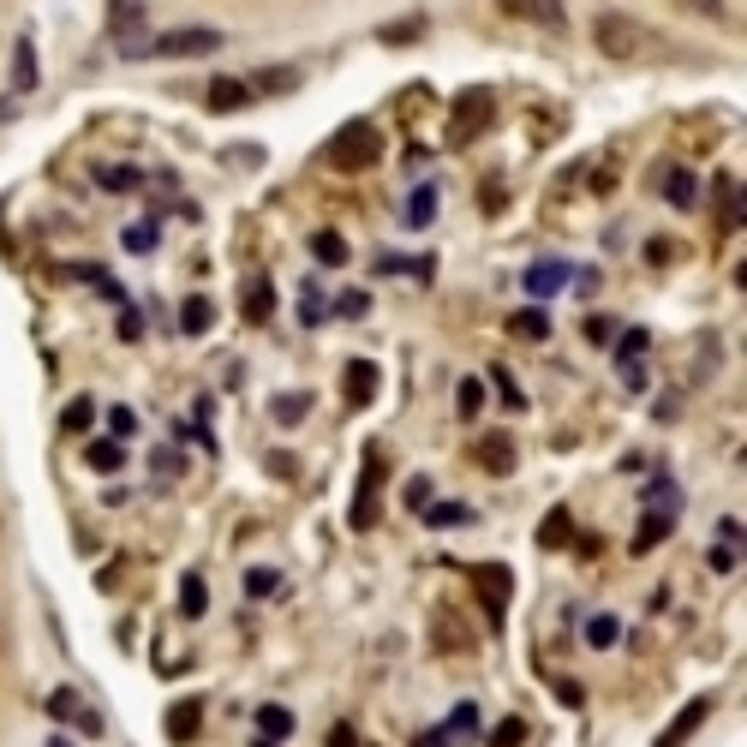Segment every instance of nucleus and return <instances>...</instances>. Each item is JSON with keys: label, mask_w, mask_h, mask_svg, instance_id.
<instances>
[{"label": "nucleus", "mask_w": 747, "mask_h": 747, "mask_svg": "<svg viewBox=\"0 0 747 747\" xmlns=\"http://www.w3.org/2000/svg\"><path fill=\"white\" fill-rule=\"evenodd\" d=\"M329 168H341V173H365L377 162V156H384V132H377L371 120H347L336 138H329Z\"/></svg>", "instance_id": "f257e3e1"}, {"label": "nucleus", "mask_w": 747, "mask_h": 747, "mask_svg": "<svg viewBox=\"0 0 747 747\" xmlns=\"http://www.w3.org/2000/svg\"><path fill=\"white\" fill-rule=\"evenodd\" d=\"M592 42L610 60H634V54L651 49V30L640 19H628V12H598V19H592Z\"/></svg>", "instance_id": "f03ea898"}, {"label": "nucleus", "mask_w": 747, "mask_h": 747, "mask_svg": "<svg viewBox=\"0 0 747 747\" xmlns=\"http://www.w3.org/2000/svg\"><path fill=\"white\" fill-rule=\"evenodd\" d=\"M490 120H497V97H490V90H467L449 114V145H472Z\"/></svg>", "instance_id": "7ed1b4c3"}, {"label": "nucleus", "mask_w": 747, "mask_h": 747, "mask_svg": "<svg viewBox=\"0 0 747 747\" xmlns=\"http://www.w3.org/2000/svg\"><path fill=\"white\" fill-rule=\"evenodd\" d=\"M210 49H221L216 30H162V37L150 42V54H173V60H186V54H210Z\"/></svg>", "instance_id": "20e7f679"}, {"label": "nucleus", "mask_w": 747, "mask_h": 747, "mask_svg": "<svg viewBox=\"0 0 747 747\" xmlns=\"http://www.w3.org/2000/svg\"><path fill=\"white\" fill-rule=\"evenodd\" d=\"M377 479H384V455L365 460V485H359V502H353V527H377Z\"/></svg>", "instance_id": "39448f33"}, {"label": "nucleus", "mask_w": 747, "mask_h": 747, "mask_svg": "<svg viewBox=\"0 0 747 747\" xmlns=\"http://www.w3.org/2000/svg\"><path fill=\"white\" fill-rule=\"evenodd\" d=\"M706 718H711V699H688V706L676 711V724L658 736V747H681V741H688V736H694V729L706 724Z\"/></svg>", "instance_id": "423d86ee"}, {"label": "nucleus", "mask_w": 747, "mask_h": 747, "mask_svg": "<svg viewBox=\"0 0 747 747\" xmlns=\"http://www.w3.org/2000/svg\"><path fill=\"white\" fill-rule=\"evenodd\" d=\"M341 384H347V407H365V401L377 395V365H371V359H353Z\"/></svg>", "instance_id": "0eeeda50"}, {"label": "nucleus", "mask_w": 747, "mask_h": 747, "mask_svg": "<svg viewBox=\"0 0 747 747\" xmlns=\"http://www.w3.org/2000/svg\"><path fill=\"white\" fill-rule=\"evenodd\" d=\"M472 580H479L485 610H490V616H502V610H508V568H479Z\"/></svg>", "instance_id": "6e6552de"}, {"label": "nucleus", "mask_w": 747, "mask_h": 747, "mask_svg": "<svg viewBox=\"0 0 747 747\" xmlns=\"http://www.w3.org/2000/svg\"><path fill=\"white\" fill-rule=\"evenodd\" d=\"M203 97H210L216 114H233V108H246V102H251V84H240V78H216V84L203 90Z\"/></svg>", "instance_id": "1a4fd4ad"}, {"label": "nucleus", "mask_w": 747, "mask_h": 747, "mask_svg": "<svg viewBox=\"0 0 747 747\" xmlns=\"http://www.w3.org/2000/svg\"><path fill=\"white\" fill-rule=\"evenodd\" d=\"M472 460H479L485 472H508V467H515V442H508V437H479Z\"/></svg>", "instance_id": "9d476101"}, {"label": "nucleus", "mask_w": 747, "mask_h": 747, "mask_svg": "<svg viewBox=\"0 0 747 747\" xmlns=\"http://www.w3.org/2000/svg\"><path fill=\"white\" fill-rule=\"evenodd\" d=\"M198 724H203V699H180V706L168 711V736L173 741H192Z\"/></svg>", "instance_id": "9b49d317"}, {"label": "nucleus", "mask_w": 747, "mask_h": 747, "mask_svg": "<svg viewBox=\"0 0 747 747\" xmlns=\"http://www.w3.org/2000/svg\"><path fill=\"white\" fill-rule=\"evenodd\" d=\"M240 311H246V323H263L269 311H276V293H269V281H246V299H240Z\"/></svg>", "instance_id": "f8f14e48"}, {"label": "nucleus", "mask_w": 747, "mask_h": 747, "mask_svg": "<svg viewBox=\"0 0 747 747\" xmlns=\"http://www.w3.org/2000/svg\"><path fill=\"white\" fill-rule=\"evenodd\" d=\"M508 336L545 341V336H550V317H545V311H515V317H508Z\"/></svg>", "instance_id": "ddd939ff"}, {"label": "nucleus", "mask_w": 747, "mask_h": 747, "mask_svg": "<svg viewBox=\"0 0 747 747\" xmlns=\"http://www.w3.org/2000/svg\"><path fill=\"white\" fill-rule=\"evenodd\" d=\"M568 281V263H532L527 269V293H556Z\"/></svg>", "instance_id": "4468645a"}, {"label": "nucleus", "mask_w": 747, "mask_h": 747, "mask_svg": "<svg viewBox=\"0 0 747 747\" xmlns=\"http://www.w3.org/2000/svg\"><path fill=\"white\" fill-rule=\"evenodd\" d=\"M664 198L676 203V210H694V198H699V186H694V173L688 168H676L670 180H664Z\"/></svg>", "instance_id": "2eb2a0df"}, {"label": "nucleus", "mask_w": 747, "mask_h": 747, "mask_svg": "<svg viewBox=\"0 0 747 747\" xmlns=\"http://www.w3.org/2000/svg\"><path fill=\"white\" fill-rule=\"evenodd\" d=\"M311 251H317V263H329V269H341V263H347V240H341L336 228H323V233H317V240H311Z\"/></svg>", "instance_id": "dca6fc26"}, {"label": "nucleus", "mask_w": 747, "mask_h": 747, "mask_svg": "<svg viewBox=\"0 0 747 747\" xmlns=\"http://www.w3.org/2000/svg\"><path fill=\"white\" fill-rule=\"evenodd\" d=\"M84 460H90V467H97V472H120L126 449H120V442H90V449H84Z\"/></svg>", "instance_id": "f3484780"}, {"label": "nucleus", "mask_w": 747, "mask_h": 747, "mask_svg": "<svg viewBox=\"0 0 747 747\" xmlns=\"http://www.w3.org/2000/svg\"><path fill=\"white\" fill-rule=\"evenodd\" d=\"M210 299H186V311H180V329L186 336H203V329H210Z\"/></svg>", "instance_id": "a211bd4d"}, {"label": "nucleus", "mask_w": 747, "mask_h": 747, "mask_svg": "<svg viewBox=\"0 0 747 747\" xmlns=\"http://www.w3.org/2000/svg\"><path fill=\"white\" fill-rule=\"evenodd\" d=\"M664 532H670V515H646V520H640V532H634V550L664 545Z\"/></svg>", "instance_id": "6ab92c4d"}, {"label": "nucleus", "mask_w": 747, "mask_h": 747, "mask_svg": "<svg viewBox=\"0 0 747 747\" xmlns=\"http://www.w3.org/2000/svg\"><path fill=\"white\" fill-rule=\"evenodd\" d=\"M258 724H263V736H276V741H281V736H293V711H288V706H263V711H258Z\"/></svg>", "instance_id": "aec40b11"}, {"label": "nucleus", "mask_w": 747, "mask_h": 747, "mask_svg": "<svg viewBox=\"0 0 747 747\" xmlns=\"http://www.w3.org/2000/svg\"><path fill=\"white\" fill-rule=\"evenodd\" d=\"M431 216H437V192H431V186H419V192H412V203H407V221H412V228H425Z\"/></svg>", "instance_id": "412c9836"}, {"label": "nucleus", "mask_w": 747, "mask_h": 747, "mask_svg": "<svg viewBox=\"0 0 747 747\" xmlns=\"http://www.w3.org/2000/svg\"><path fill=\"white\" fill-rule=\"evenodd\" d=\"M538 545H568V515H562V508H556V515H545V527H538Z\"/></svg>", "instance_id": "4be33fe9"}, {"label": "nucleus", "mask_w": 747, "mask_h": 747, "mask_svg": "<svg viewBox=\"0 0 747 747\" xmlns=\"http://www.w3.org/2000/svg\"><path fill=\"white\" fill-rule=\"evenodd\" d=\"M616 616H592V622H586V646H616Z\"/></svg>", "instance_id": "5701e85b"}, {"label": "nucleus", "mask_w": 747, "mask_h": 747, "mask_svg": "<svg viewBox=\"0 0 747 747\" xmlns=\"http://www.w3.org/2000/svg\"><path fill=\"white\" fill-rule=\"evenodd\" d=\"M12 78H19V90L37 84V54H30V42H19V54H12Z\"/></svg>", "instance_id": "b1692460"}, {"label": "nucleus", "mask_w": 747, "mask_h": 747, "mask_svg": "<svg viewBox=\"0 0 747 747\" xmlns=\"http://www.w3.org/2000/svg\"><path fill=\"white\" fill-rule=\"evenodd\" d=\"M520 741H527V724H520V718H508V724L490 729V747H520Z\"/></svg>", "instance_id": "393cba45"}, {"label": "nucleus", "mask_w": 747, "mask_h": 747, "mask_svg": "<svg viewBox=\"0 0 747 747\" xmlns=\"http://www.w3.org/2000/svg\"><path fill=\"white\" fill-rule=\"evenodd\" d=\"M425 520H431V527H455V520H467V508H460V502H437V508H425Z\"/></svg>", "instance_id": "a878e982"}, {"label": "nucleus", "mask_w": 747, "mask_h": 747, "mask_svg": "<svg viewBox=\"0 0 747 747\" xmlns=\"http://www.w3.org/2000/svg\"><path fill=\"white\" fill-rule=\"evenodd\" d=\"M180 610H186V616H203V580H198V575H186V592H180Z\"/></svg>", "instance_id": "bb28decb"}, {"label": "nucleus", "mask_w": 747, "mask_h": 747, "mask_svg": "<svg viewBox=\"0 0 747 747\" xmlns=\"http://www.w3.org/2000/svg\"><path fill=\"white\" fill-rule=\"evenodd\" d=\"M90 419H97V407H90V401H72V407H67V419H60V425H67V431H84Z\"/></svg>", "instance_id": "cd10ccee"}, {"label": "nucleus", "mask_w": 747, "mask_h": 747, "mask_svg": "<svg viewBox=\"0 0 747 747\" xmlns=\"http://www.w3.org/2000/svg\"><path fill=\"white\" fill-rule=\"evenodd\" d=\"M508 12H515V19H538V24H562L556 7H508Z\"/></svg>", "instance_id": "c85d7f7f"}, {"label": "nucleus", "mask_w": 747, "mask_h": 747, "mask_svg": "<svg viewBox=\"0 0 747 747\" xmlns=\"http://www.w3.org/2000/svg\"><path fill=\"white\" fill-rule=\"evenodd\" d=\"M246 592H251V598L276 592V575H269V568H251V575H246Z\"/></svg>", "instance_id": "c756f323"}, {"label": "nucleus", "mask_w": 747, "mask_h": 747, "mask_svg": "<svg viewBox=\"0 0 747 747\" xmlns=\"http://www.w3.org/2000/svg\"><path fill=\"white\" fill-rule=\"evenodd\" d=\"M479 401H485L479 384H460V419H472V412H479Z\"/></svg>", "instance_id": "7c9ffc66"}, {"label": "nucleus", "mask_w": 747, "mask_h": 747, "mask_svg": "<svg viewBox=\"0 0 747 747\" xmlns=\"http://www.w3.org/2000/svg\"><path fill=\"white\" fill-rule=\"evenodd\" d=\"M299 412H306V401H299V395H281V401H276V419H281V425H293Z\"/></svg>", "instance_id": "2f4dec72"}, {"label": "nucleus", "mask_w": 747, "mask_h": 747, "mask_svg": "<svg viewBox=\"0 0 747 747\" xmlns=\"http://www.w3.org/2000/svg\"><path fill=\"white\" fill-rule=\"evenodd\" d=\"M258 84H263V90H293V84H299V72H263Z\"/></svg>", "instance_id": "473e14b6"}, {"label": "nucleus", "mask_w": 747, "mask_h": 747, "mask_svg": "<svg viewBox=\"0 0 747 747\" xmlns=\"http://www.w3.org/2000/svg\"><path fill=\"white\" fill-rule=\"evenodd\" d=\"M97 180H102V186H132V180H138V173H132V168H102V173H97Z\"/></svg>", "instance_id": "72a5a7b5"}, {"label": "nucleus", "mask_w": 747, "mask_h": 747, "mask_svg": "<svg viewBox=\"0 0 747 747\" xmlns=\"http://www.w3.org/2000/svg\"><path fill=\"white\" fill-rule=\"evenodd\" d=\"M407 502H412V508H431V485L412 479V485H407Z\"/></svg>", "instance_id": "f704fd0d"}, {"label": "nucleus", "mask_w": 747, "mask_h": 747, "mask_svg": "<svg viewBox=\"0 0 747 747\" xmlns=\"http://www.w3.org/2000/svg\"><path fill=\"white\" fill-rule=\"evenodd\" d=\"M126 246H132V251H150V246H156V228H132V233H126Z\"/></svg>", "instance_id": "c9c22d12"}, {"label": "nucleus", "mask_w": 747, "mask_h": 747, "mask_svg": "<svg viewBox=\"0 0 747 747\" xmlns=\"http://www.w3.org/2000/svg\"><path fill=\"white\" fill-rule=\"evenodd\" d=\"M108 425H114V431L126 437V431H132V425H138V419H132V407H114V412H108Z\"/></svg>", "instance_id": "e433bc0d"}, {"label": "nucleus", "mask_w": 747, "mask_h": 747, "mask_svg": "<svg viewBox=\"0 0 747 747\" xmlns=\"http://www.w3.org/2000/svg\"><path fill=\"white\" fill-rule=\"evenodd\" d=\"M329 747H359V736H353V724H336V736H329Z\"/></svg>", "instance_id": "4c0bfd02"}, {"label": "nucleus", "mask_w": 747, "mask_h": 747, "mask_svg": "<svg viewBox=\"0 0 747 747\" xmlns=\"http://www.w3.org/2000/svg\"><path fill=\"white\" fill-rule=\"evenodd\" d=\"M419 747H442V736H419Z\"/></svg>", "instance_id": "58836bf2"}, {"label": "nucleus", "mask_w": 747, "mask_h": 747, "mask_svg": "<svg viewBox=\"0 0 747 747\" xmlns=\"http://www.w3.org/2000/svg\"><path fill=\"white\" fill-rule=\"evenodd\" d=\"M0 651H7V616H0Z\"/></svg>", "instance_id": "ea45409f"}, {"label": "nucleus", "mask_w": 747, "mask_h": 747, "mask_svg": "<svg viewBox=\"0 0 747 747\" xmlns=\"http://www.w3.org/2000/svg\"><path fill=\"white\" fill-rule=\"evenodd\" d=\"M0 538H7V515H0Z\"/></svg>", "instance_id": "a19ab883"}]
</instances>
